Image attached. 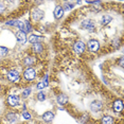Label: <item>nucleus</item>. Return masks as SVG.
<instances>
[{
    "mask_svg": "<svg viewBox=\"0 0 124 124\" xmlns=\"http://www.w3.org/2000/svg\"><path fill=\"white\" fill-rule=\"evenodd\" d=\"M35 57L34 56H27L23 60V65L27 67H32V65L35 63Z\"/></svg>",
    "mask_w": 124,
    "mask_h": 124,
    "instance_id": "nucleus-15",
    "label": "nucleus"
},
{
    "mask_svg": "<svg viewBox=\"0 0 124 124\" xmlns=\"http://www.w3.org/2000/svg\"><path fill=\"white\" fill-rule=\"evenodd\" d=\"M86 47L90 52L94 53V52H98L99 49H100V43H99V40H97V39H89Z\"/></svg>",
    "mask_w": 124,
    "mask_h": 124,
    "instance_id": "nucleus-3",
    "label": "nucleus"
},
{
    "mask_svg": "<svg viewBox=\"0 0 124 124\" xmlns=\"http://www.w3.org/2000/svg\"><path fill=\"white\" fill-rule=\"evenodd\" d=\"M82 28L84 30L89 31V32H93L95 30V23L91 19H85V20H83V22H82Z\"/></svg>",
    "mask_w": 124,
    "mask_h": 124,
    "instance_id": "nucleus-4",
    "label": "nucleus"
},
{
    "mask_svg": "<svg viewBox=\"0 0 124 124\" xmlns=\"http://www.w3.org/2000/svg\"><path fill=\"white\" fill-rule=\"evenodd\" d=\"M31 92H32V88H30V87H29V88L23 89V91H22V98H23V99L28 98L31 94Z\"/></svg>",
    "mask_w": 124,
    "mask_h": 124,
    "instance_id": "nucleus-23",
    "label": "nucleus"
},
{
    "mask_svg": "<svg viewBox=\"0 0 124 124\" xmlns=\"http://www.w3.org/2000/svg\"><path fill=\"white\" fill-rule=\"evenodd\" d=\"M44 15H45V12L40 9H34L32 11V13H31V17H32V19H34L36 21L43 19Z\"/></svg>",
    "mask_w": 124,
    "mask_h": 124,
    "instance_id": "nucleus-8",
    "label": "nucleus"
},
{
    "mask_svg": "<svg viewBox=\"0 0 124 124\" xmlns=\"http://www.w3.org/2000/svg\"><path fill=\"white\" fill-rule=\"evenodd\" d=\"M28 40H29V43H31L32 45H34L36 43H39V36L34 35V34H31L29 36V38H28Z\"/></svg>",
    "mask_w": 124,
    "mask_h": 124,
    "instance_id": "nucleus-19",
    "label": "nucleus"
},
{
    "mask_svg": "<svg viewBox=\"0 0 124 124\" xmlns=\"http://www.w3.org/2000/svg\"><path fill=\"white\" fill-rule=\"evenodd\" d=\"M72 8H74V4L71 3V2H66V3H65V9L66 10H70V9H72Z\"/></svg>",
    "mask_w": 124,
    "mask_h": 124,
    "instance_id": "nucleus-28",
    "label": "nucleus"
},
{
    "mask_svg": "<svg viewBox=\"0 0 124 124\" xmlns=\"http://www.w3.org/2000/svg\"><path fill=\"white\" fill-rule=\"evenodd\" d=\"M23 23H24V33L32 32V24L30 23V21L29 20H26Z\"/></svg>",
    "mask_w": 124,
    "mask_h": 124,
    "instance_id": "nucleus-20",
    "label": "nucleus"
},
{
    "mask_svg": "<svg viewBox=\"0 0 124 124\" xmlns=\"http://www.w3.org/2000/svg\"><path fill=\"white\" fill-rule=\"evenodd\" d=\"M37 74H36V70L33 68V67H27L23 71V78L26 81H29V82H32L34 81Z\"/></svg>",
    "mask_w": 124,
    "mask_h": 124,
    "instance_id": "nucleus-1",
    "label": "nucleus"
},
{
    "mask_svg": "<svg viewBox=\"0 0 124 124\" xmlns=\"http://www.w3.org/2000/svg\"><path fill=\"white\" fill-rule=\"evenodd\" d=\"M5 118H7L8 122L12 123V122H14V121H16V119H17V114H14V112H9V114H7Z\"/></svg>",
    "mask_w": 124,
    "mask_h": 124,
    "instance_id": "nucleus-18",
    "label": "nucleus"
},
{
    "mask_svg": "<svg viewBox=\"0 0 124 124\" xmlns=\"http://www.w3.org/2000/svg\"><path fill=\"white\" fill-rule=\"evenodd\" d=\"M7 78L8 81L11 82V83H18L20 81V73H19L17 70L15 69H12L10 71H8L7 73Z\"/></svg>",
    "mask_w": 124,
    "mask_h": 124,
    "instance_id": "nucleus-2",
    "label": "nucleus"
},
{
    "mask_svg": "<svg viewBox=\"0 0 124 124\" xmlns=\"http://www.w3.org/2000/svg\"><path fill=\"white\" fill-rule=\"evenodd\" d=\"M7 11V7L4 5V3H2V2H0V15H2V14H4V12Z\"/></svg>",
    "mask_w": 124,
    "mask_h": 124,
    "instance_id": "nucleus-25",
    "label": "nucleus"
},
{
    "mask_svg": "<svg viewBox=\"0 0 124 124\" xmlns=\"http://www.w3.org/2000/svg\"><path fill=\"white\" fill-rule=\"evenodd\" d=\"M19 29V31H22V32H24V23L22 21H19L18 22V24L16 26Z\"/></svg>",
    "mask_w": 124,
    "mask_h": 124,
    "instance_id": "nucleus-26",
    "label": "nucleus"
},
{
    "mask_svg": "<svg viewBox=\"0 0 124 124\" xmlns=\"http://www.w3.org/2000/svg\"><path fill=\"white\" fill-rule=\"evenodd\" d=\"M7 103L9 104L10 106L15 107V106L19 105V103H20V98L16 94H11L7 98Z\"/></svg>",
    "mask_w": 124,
    "mask_h": 124,
    "instance_id": "nucleus-6",
    "label": "nucleus"
},
{
    "mask_svg": "<svg viewBox=\"0 0 124 124\" xmlns=\"http://www.w3.org/2000/svg\"><path fill=\"white\" fill-rule=\"evenodd\" d=\"M22 117H23V119L26 120H31L32 119V116H31L30 112H28L27 110H24L23 112H22Z\"/></svg>",
    "mask_w": 124,
    "mask_h": 124,
    "instance_id": "nucleus-24",
    "label": "nucleus"
},
{
    "mask_svg": "<svg viewBox=\"0 0 124 124\" xmlns=\"http://www.w3.org/2000/svg\"><path fill=\"white\" fill-rule=\"evenodd\" d=\"M8 53H9V49H8L7 47L0 46V57H4V56H7Z\"/></svg>",
    "mask_w": 124,
    "mask_h": 124,
    "instance_id": "nucleus-21",
    "label": "nucleus"
},
{
    "mask_svg": "<svg viewBox=\"0 0 124 124\" xmlns=\"http://www.w3.org/2000/svg\"><path fill=\"white\" fill-rule=\"evenodd\" d=\"M64 13H65V11H64L62 5H57V7H55L54 11H53V15H54V17L56 19H61L64 16Z\"/></svg>",
    "mask_w": 124,
    "mask_h": 124,
    "instance_id": "nucleus-10",
    "label": "nucleus"
},
{
    "mask_svg": "<svg viewBox=\"0 0 124 124\" xmlns=\"http://www.w3.org/2000/svg\"><path fill=\"white\" fill-rule=\"evenodd\" d=\"M101 124H114V118L111 116H104L101 120Z\"/></svg>",
    "mask_w": 124,
    "mask_h": 124,
    "instance_id": "nucleus-17",
    "label": "nucleus"
},
{
    "mask_svg": "<svg viewBox=\"0 0 124 124\" xmlns=\"http://www.w3.org/2000/svg\"><path fill=\"white\" fill-rule=\"evenodd\" d=\"M0 93H1V85H0Z\"/></svg>",
    "mask_w": 124,
    "mask_h": 124,
    "instance_id": "nucleus-30",
    "label": "nucleus"
},
{
    "mask_svg": "<svg viewBox=\"0 0 124 124\" xmlns=\"http://www.w3.org/2000/svg\"><path fill=\"white\" fill-rule=\"evenodd\" d=\"M73 50H74L75 53H78V54H81V53H84L86 50V45L84 41L82 40H78L75 41L74 45H73Z\"/></svg>",
    "mask_w": 124,
    "mask_h": 124,
    "instance_id": "nucleus-5",
    "label": "nucleus"
},
{
    "mask_svg": "<svg viewBox=\"0 0 124 124\" xmlns=\"http://www.w3.org/2000/svg\"><path fill=\"white\" fill-rule=\"evenodd\" d=\"M46 86H47V84L45 83V82H39V83L37 84V88H38V89H43V88H45Z\"/></svg>",
    "mask_w": 124,
    "mask_h": 124,
    "instance_id": "nucleus-29",
    "label": "nucleus"
},
{
    "mask_svg": "<svg viewBox=\"0 0 124 124\" xmlns=\"http://www.w3.org/2000/svg\"><path fill=\"white\" fill-rule=\"evenodd\" d=\"M54 114H53L52 111H50V110H48L46 111L45 114L41 116V119H43L45 122H47V123H50V122H52L53 119H54Z\"/></svg>",
    "mask_w": 124,
    "mask_h": 124,
    "instance_id": "nucleus-12",
    "label": "nucleus"
},
{
    "mask_svg": "<svg viewBox=\"0 0 124 124\" xmlns=\"http://www.w3.org/2000/svg\"><path fill=\"white\" fill-rule=\"evenodd\" d=\"M112 108L116 112H122L123 111V101L121 99H118V100L114 101V104H112Z\"/></svg>",
    "mask_w": 124,
    "mask_h": 124,
    "instance_id": "nucleus-9",
    "label": "nucleus"
},
{
    "mask_svg": "<svg viewBox=\"0 0 124 124\" xmlns=\"http://www.w3.org/2000/svg\"><path fill=\"white\" fill-rule=\"evenodd\" d=\"M15 36H16V39H17V40L20 44H24L27 41V35H26V33L22 32V31H19L18 30L17 32H16Z\"/></svg>",
    "mask_w": 124,
    "mask_h": 124,
    "instance_id": "nucleus-13",
    "label": "nucleus"
},
{
    "mask_svg": "<svg viewBox=\"0 0 124 124\" xmlns=\"http://www.w3.org/2000/svg\"><path fill=\"white\" fill-rule=\"evenodd\" d=\"M112 20V17L111 16H108V15H104L101 17L100 19V23L102 24V26H107V24L110 23V21Z\"/></svg>",
    "mask_w": 124,
    "mask_h": 124,
    "instance_id": "nucleus-16",
    "label": "nucleus"
},
{
    "mask_svg": "<svg viewBox=\"0 0 124 124\" xmlns=\"http://www.w3.org/2000/svg\"><path fill=\"white\" fill-rule=\"evenodd\" d=\"M32 50H33V52L40 54V53L44 51V46L40 43H36L34 45H32Z\"/></svg>",
    "mask_w": 124,
    "mask_h": 124,
    "instance_id": "nucleus-14",
    "label": "nucleus"
},
{
    "mask_svg": "<svg viewBox=\"0 0 124 124\" xmlns=\"http://www.w3.org/2000/svg\"><path fill=\"white\" fill-rule=\"evenodd\" d=\"M18 20H10V21H7V26H17L18 24Z\"/></svg>",
    "mask_w": 124,
    "mask_h": 124,
    "instance_id": "nucleus-27",
    "label": "nucleus"
},
{
    "mask_svg": "<svg viewBox=\"0 0 124 124\" xmlns=\"http://www.w3.org/2000/svg\"><path fill=\"white\" fill-rule=\"evenodd\" d=\"M103 108V103L102 101H99V100H94L90 103V110L93 111V112H98L101 111Z\"/></svg>",
    "mask_w": 124,
    "mask_h": 124,
    "instance_id": "nucleus-7",
    "label": "nucleus"
},
{
    "mask_svg": "<svg viewBox=\"0 0 124 124\" xmlns=\"http://www.w3.org/2000/svg\"><path fill=\"white\" fill-rule=\"evenodd\" d=\"M36 97H37V100L40 101V102L45 101V100H46V98H47V97H46V93H45V91H39Z\"/></svg>",
    "mask_w": 124,
    "mask_h": 124,
    "instance_id": "nucleus-22",
    "label": "nucleus"
},
{
    "mask_svg": "<svg viewBox=\"0 0 124 124\" xmlns=\"http://www.w3.org/2000/svg\"><path fill=\"white\" fill-rule=\"evenodd\" d=\"M69 101L68 95H66L65 93H60L56 97V102H57L60 105H66Z\"/></svg>",
    "mask_w": 124,
    "mask_h": 124,
    "instance_id": "nucleus-11",
    "label": "nucleus"
}]
</instances>
